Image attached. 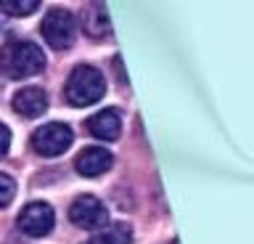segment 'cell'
<instances>
[{"mask_svg":"<svg viewBox=\"0 0 254 244\" xmlns=\"http://www.w3.org/2000/svg\"><path fill=\"white\" fill-rule=\"evenodd\" d=\"M71 141H74V133L64 122H48L32 133V149L40 157H61L71 146Z\"/></svg>","mask_w":254,"mask_h":244,"instance_id":"obj_3","label":"cell"},{"mask_svg":"<svg viewBox=\"0 0 254 244\" xmlns=\"http://www.w3.org/2000/svg\"><path fill=\"white\" fill-rule=\"evenodd\" d=\"M8 149H11V130L0 122V160L8 154Z\"/></svg>","mask_w":254,"mask_h":244,"instance_id":"obj_14","label":"cell"},{"mask_svg":"<svg viewBox=\"0 0 254 244\" xmlns=\"http://www.w3.org/2000/svg\"><path fill=\"white\" fill-rule=\"evenodd\" d=\"M13 196H16V183H13V178H8L5 172H0V207L11 204Z\"/></svg>","mask_w":254,"mask_h":244,"instance_id":"obj_13","label":"cell"},{"mask_svg":"<svg viewBox=\"0 0 254 244\" xmlns=\"http://www.w3.org/2000/svg\"><path fill=\"white\" fill-rule=\"evenodd\" d=\"M13 109H16L21 117H27V120H35V117L45 114V109H48L45 90H43V88H35V85L21 88V90L13 96Z\"/></svg>","mask_w":254,"mask_h":244,"instance_id":"obj_8","label":"cell"},{"mask_svg":"<svg viewBox=\"0 0 254 244\" xmlns=\"http://www.w3.org/2000/svg\"><path fill=\"white\" fill-rule=\"evenodd\" d=\"M40 8L37 0H0V11L8 16H29Z\"/></svg>","mask_w":254,"mask_h":244,"instance_id":"obj_12","label":"cell"},{"mask_svg":"<svg viewBox=\"0 0 254 244\" xmlns=\"http://www.w3.org/2000/svg\"><path fill=\"white\" fill-rule=\"evenodd\" d=\"M87 244H132V231L127 223H114L101 228Z\"/></svg>","mask_w":254,"mask_h":244,"instance_id":"obj_11","label":"cell"},{"mask_svg":"<svg viewBox=\"0 0 254 244\" xmlns=\"http://www.w3.org/2000/svg\"><path fill=\"white\" fill-rule=\"evenodd\" d=\"M109 8L103 3H90V5H85V11H82V32L87 37H93V40H98V37L103 35H109Z\"/></svg>","mask_w":254,"mask_h":244,"instance_id":"obj_10","label":"cell"},{"mask_svg":"<svg viewBox=\"0 0 254 244\" xmlns=\"http://www.w3.org/2000/svg\"><path fill=\"white\" fill-rule=\"evenodd\" d=\"M16 223H19V231L24 236L37 239V236H48L53 231L56 215H53V207L48 202H32L21 210V215H19Z\"/></svg>","mask_w":254,"mask_h":244,"instance_id":"obj_6","label":"cell"},{"mask_svg":"<svg viewBox=\"0 0 254 244\" xmlns=\"http://www.w3.org/2000/svg\"><path fill=\"white\" fill-rule=\"evenodd\" d=\"M43 37L56 51H66L74 43V16L66 8H51L43 16Z\"/></svg>","mask_w":254,"mask_h":244,"instance_id":"obj_4","label":"cell"},{"mask_svg":"<svg viewBox=\"0 0 254 244\" xmlns=\"http://www.w3.org/2000/svg\"><path fill=\"white\" fill-rule=\"evenodd\" d=\"M0 67L11 80H24V77H35L45 69V53L37 43L29 40H16L8 43L0 51Z\"/></svg>","mask_w":254,"mask_h":244,"instance_id":"obj_1","label":"cell"},{"mask_svg":"<svg viewBox=\"0 0 254 244\" xmlns=\"http://www.w3.org/2000/svg\"><path fill=\"white\" fill-rule=\"evenodd\" d=\"M103 93H106V77H103V72L90 64H79L71 69L66 88H64V98L71 106H90L103 98Z\"/></svg>","mask_w":254,"mask_h":244,"instance_id":"obj_2","label":"cell"},{"mask_svg":"<svg viewBox=\"0 0 254 244\" xmlns=\"http://www.w3.org/2000/svg\"><path fill=\"white\" fill-rule=\"evenodd\" d=\"M69 218L71 223L85 228V231H101V228L109 226V210L98 196H77L69 207Z\"/></svg>","mask_w":254,"mask_h":244,"instance_id":"obj_5","label":"cell"},{"mask_svg":"<svg viewBox=\"0 0 254 244\" xmlns=\"http://www.w3.org/2000/svg\"><path fill=\"white\" fill-rule=\"evenodd\" d=\"M111 162H114V157H111L109 149L87 146V149H82V152L77 154L74 167H77V172L82 178H98V175H103V172L111 167Z\"/></svg>","mask_w":254,"mask_h":244,"instance_id":"obj_7","label":"cell"},{"mask_svg":"<svg viewBox=\"0 0 254 244\" xmlns=\"http://www.w3.org/2000/svg\"><path fill=\"white\" fill-rule=\"evenodd\" d=\"M87 130H90V136L101 141H117L119 133H122V120L114 109H101L98 114H93L87 120Z\"/></svg>","mask_w":254,"mask_h":244,"instance_id":"obj_9","label":"cell"}]
</instances>
